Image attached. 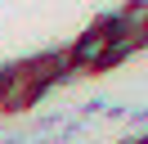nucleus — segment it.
<instances>
[{
  "label": "nucleus",
  "instance_id": "f257e3e1",
  "mask_svg": "<svg viewBox=\"0 0 148 144\" xmlns=\"http://www.w3.org/2000/svg\"><path fill=\"white\" fill-rule=\"evenodd\" d=\"M112 27H108V18L103 23H94L85 36H76V45L67 50V59H72V72H90V68H103L108 63V54H112Z\"/></svg>",
  "mask_w": 148,
  "mask_h": 144
},
{
  "label": "nucleus",
  "instance_id": "f03ea898",
  "mask_svg": "<svg viewBox=\"0 0 148 144\" xmlns=\"http://www.w3.org/2000/svg\"><path fill=\"white\" fill-rule=\"evenodd\" d=\"M40 95H45V90H40L36 81L27 77V68L18 63V68H9L5 81H0V113H32Z\"/></svg>",
  "mask_w": 148,
  "mask_h": 144
},
{
  "label": "nucleus",
  "instance_id": "7ed1b4c3",
  "mask_svg": "<svg viewBox=\"0 0 148 144\" xmlns=\"http://www.w3.org/2000/svg\"><path fill=\"white\" fill-rule=\"evenodd\" d=\"M108 27H112L117 41H130L135 50H139V45H148V5H144V0H130L121 14L108 18Z\"/></svg>",
  "mask_w": 148,
  "mask_h": 144
},
{
  "label": "nucleus",
  "instance_id": "20e7f679",
  "mask_svg": "<svg viewBox=\"0 0 148 144\" xmlns=\"http://www.w3.org/2000/svg\"><path fill=\"white\" fill-rule=\"evenodd\" d=\"M23 68H27V77L36 81L40 90H49L54 81H63L67 72H72V59H67V50H45V54H36V59H27Z\"/></svg>",
  "mask_w": 148,
  "mask_h": 144
},
{
  "label": "nucleus",
  "instance_id": "39448f33",
  "mask_svg": "<svg viewBox=\"0 0 148 144\" xmlns=\"http://www.w3.org/2000/svg\"><path fill=\"white\" fill-rule=\"evenodd\" d=\"M135 144H148V135H144V140H135Z\"/></svg>",
  "mask_w": 148,
  "mask_h": 144
},
{
  "label": "nucleus",
  "instance_id": "423d86ee",
  "mask_svg": "<svg viewBox=\"0 0 148 144\" xmlns=\"http://www.w3.org/2000/svg\"><path fill=\"white\" fill-rule=\"evenodd\" d=\"M0 81H5V72H0Z\"/></svg>",
  "mask_w": 148,
  "mask_h": 144
},
{
  "label": "nucleus",
  "instance_id": "0eeeda50",
  "mask_svg": "<svg viewBox=\"0 0 148 144\" xmlns=\"http://www.w3.org/2000/svg\"><path fill=\"white\" fill-rule=\"evenodd\" d=\"M144 5H148V0H144Z\"/></svg>",
  "mask_w": 148,
  "mask_h": 144
}]
</instances>
